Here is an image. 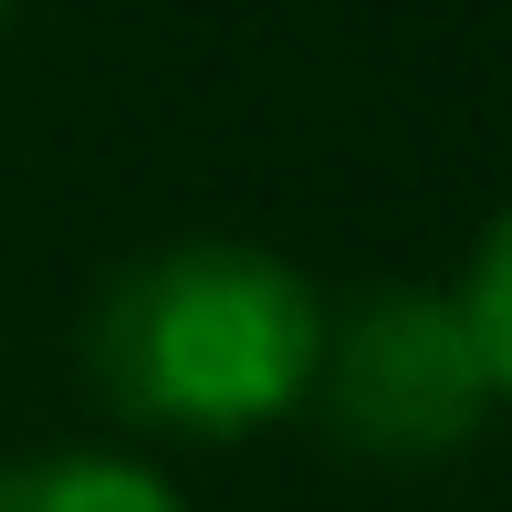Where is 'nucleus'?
Returning <instances> with one entry per match:
<instances>
[{"label":"nucleus","mask_w":512,"mask_h":512,"mask_svg":"<svg viewBox=\"0 0 512 512\" xmlns=\"http://www.w3.org/2000/svg\"><path fill=\"white\" fill-rule=\"evenodd\" d=\"M324 293L262 241L136 251L84 314V377L126 429L251 439L314 398Z\"/></svg>","instance_id":"obj_1"},{"label":"nucleus","mask_w":512,"mask_h":512,"mask_svg":"<svg viewBox=\"0 0 512 512\" xmlns=\"http://www.w3.org/2000/svg\"><path fill=\"white\" fill-rule=\"evenodd\" d=\"M324 429L366 460H450L481 439L492 418V387H481V356L460 335V304L429 283H387L366 304L324 314L314 345V398Z\"/></svg>","instance_id":"obj_2"},{"label":"nucleus","mask_w":512,"mask_h":512,"mask_svg":"<svg viewBox=\"0 0 512 512\" xmlns=\"http://www.w3.org/2000/svg\"><path fill=\"white\" fill-rule=\"evenodd\" d=\"M0 512H178V492L126 450H42L0 471Z\"/></svg>","instance_id":"obj_3"},{"label":"nucleus","mask_w":512,"mask_h":512,"mask_svg":"<svg viewBox=\"0 0 512 512\" xmlns=\"http://www.w3.org/2000/svg\"><path fill=\"white\" fill-rule=\"evenodd\" d=\"M450 304H460V335H471V356H481L492 408H512V199L492 209V230L471 241V262H460Z\"/></svg>","instance_id":"obj_4"},{"label":"nucleus","mask_w":512,"mask_h":512,"mask_svg":"<svg viewBox=\"0 0 512 512\" xmlns=\"http://www.w3.org/2000/svg\"><path fill=\"white\" fill-rule=\"evenodd\" d=\"M11 11H21V0H0V32H11Z\"/></svg>","instance_id":"obj_5"}]
</instances>
